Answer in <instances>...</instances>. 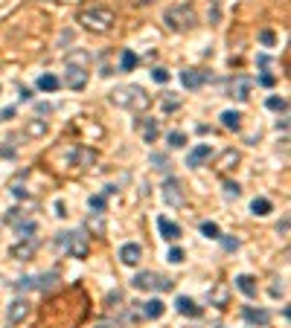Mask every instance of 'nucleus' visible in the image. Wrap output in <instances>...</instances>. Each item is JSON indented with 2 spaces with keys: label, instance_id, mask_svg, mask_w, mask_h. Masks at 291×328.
I'll return each instance as SVG.
<instances>
[{
  "label": "nucleus",
  "instance_id": "nucleus-1",
  "mask_svg": "<svg viewBox=\"0 0 291 328\" xmlns=\"http://www.w3.org/2000/svg\"><path fill=\"white\" fill-rule=\"evenodd\" d=\"M111 102L117 107H126V111L140 114V111H146V107L152 105V96H149L140 84H122V88H117L111 93Z\"/></svg>",
  "mask_w": 291,
  "mask_h": 328
},
{
  "label": "nucleus",
  "instance_id": "nucleus-2",
  "mask_svg": "<svg viewBox=\"0 0 291 328\" xmlns=\"http://www.w3.org/2000/svg\"><path fill=\"white\" fill-rule=\"evenodd\" d=\"M114 20H117V15L111 9H102V6H88L79 12V24L91 32H108L114 27Z\"/></svg>",
  "mask_w": 291,
  "mask_h": 328
},
{
  "label": "nucleus",
  "instance_id": "nucleus-3",
  "mask_svg": "<svg viewBox=\"0 0 291 328\" xmlns=\"http://www.w3.org/2000/svg\"><path fill=\"white\" fill-rule=\"evenodd\" d=\"M163 20H166V27L172 29V32H183V29H192L195 24H198V15H195V9H192V6L181 3V6L166 9L163 12Z\"/></svg>",
  "mask_w": 291,
  "mask_h": 328
},
{
  "label": "nucleus",
  "instance_id": "nucleus-4",
  "mask_svg": "<svg viewBox=\"0 0 291 328\" xmlns=\"http://www.w3.org/2000/svg\"><path fill=\"white\" fill-rule=\"evenodd\" d=\"M131 285H134L137 291H157V293H166L175 288V282L169 276H160V273H155V270H140V273L131 279Z\"/></svg>",
  "mask_w": 291,
  "mask_h": 328
},
{
  "label": "nucleus",
  "instance_id": "nucleus-5",
  "mask_svg": "<svg viewBox=\"0 0 291 328\" xmlns=\"http://www.w3.org/2000/svg\"><path fill=\"white\" fill-rule=\"evenodd\" d=\"M58 244L64 247V253H70L73 258H85L88 250H91V241L85 235V230H67L58 232Z\"/></svg>",
  "mask_w": 291,
  "mask_h": 328
},
{
  "label": "nucleus",
  "instance_id": "nucleus-6",
  "mask_svg": "<svg viewBox=\"0 0 291 328\" xmlns=\"http://www.w3.org/2000/svg\"><path fill=\"white\" fill-rule=\"evenodd\" d=\"M207 81H210V73L195 70V67H190V70L181 73V84H183L186 90H198V88H204Z\"/></svg>",
  "mask_w": 291,
  "mask_h": 328
},
{
  "label": "nucleus",
  "instance_id": "nucleus-7",
  "mask_svg": "<svg viewBox=\"0 0 291 328\" xmlns=\"http://www.w3.org/2000/svg\"><path fill=\"white\" fill-rule=\"evenodd\" d=\"M230 96L239 99V102H247L251 96V88H254V79H247V76H236V79H230Z\"/></svg>",
  "mask_w": 291,
  "mask_h": 328
},
{
  "label": "nucleus",
  "instance_id": "nucleus-8",
  "mask_svg": "<svg viewBox=\"0 0 291 328\" xmlns=\"http://www.w3.org/2000/svg\"><path fill=\"white\" fill-rule=\"evenodd\" d=\"M64 84H67L70 90H82L85 84H88V70H85V67H73V64H67Z\"/></svg>",
  "mask_w": 291,
  "mask_h": 328
},
{
  "label": "nucleus",
  "instance_id": "nucleus-9",
  "mask_svg": "<svg viewBox=\"0 0 291 328\" xmlns=\"http://www.w3.org/2000/svg\"><path fill=\"white\" fill-rule=\"evenodd\" d=\"M140 258H143V247H140V244L128 241V244L119 247V261H122V265L134 267V265H140Z\"/></svg>",
  "mask_w": 291,
  "mask_h": 328
},
{
  "label": "nucleus",
  "instance_id": "nucleus-10",
  "mask_svg": "<svg viewBox=\"0 0 291 328\" xmlns=\"http://www.w3.org/2000/svg\"><path fill=\"white\" fill-rule=\"evenodd\" d=\"M210 154H213V148H210L207 142H198V145L186 154V166H190V169H198V166H204L210 160Z\"/></svg>",
  "mask_w": 291,
  "mask_h": 328
},
{
  "label": "nucleus",
  "instance_id": "nucleus-11",
  "mask_svg": "<svg viewBox=\"0 0 291 328\" xmlns=\"http://www.w3.org/2000/svg\"><path fill=\"white\" fill-rule=\"evenodd\" d=\"M163 201L169 206H183V192H181V183L175 178H169L163 183Z\"/></svg>",
  "mask_w": 291,
  "mask_h": 328
},
{
  "label": "nucleus",
  "instance_id": "nucleus-12",
  "mask_svg": "<svg viewBox=\"0 0 291 328\" xmlns=\"http://www.w3.org/2000/svg\"><path fill=\"white\" fill-rule=\"evenodd\" d=\"M242 317H245V322L259 325V328H265L268 322H271V314H268L265 308H245V311H242Z\"/></svg>",
  "mask_w": 291,
  "mask_h": 328
},
{
  "label": "nucleus",
  "instance_id": "nucleus-13",
  "mask_svg": "<svg viewBox=\"0 0 291 328\" xmlns=\"http://www.w3.org/2000/svg\"><path fill=\"white\" fill-rule=\"evenodd\" d=\"M157 230H160V235H163L166 241H178V238H181V227H178L175 221H169V218H163V215L157 218Z\"/></svg>",
  "mask_w": 291,
  "mask_h": 328
},
{
  "label": "nucleus",
  "instance_id": "nucleus-14",
  "mask_svg": "<svg viewBox=\"0 0 291 328\" xmlns=\"http://www.w3.org/2000/svg\"><path fill=\"white\" fill-rule=\"evenodd\" d=\"M29 317V302L27 299H15L9 305V322H24Z\"/></svg>",
  "mask_w": 291,
  "mask_h": 328
},
{
  "label": "nucleus",
  "instance_id": "nucleus-15",
  "mask_svg": "<svg viewBox=\"0 0 291 328\" xmlns=\"http://www.w3.org/2000/svg\"><path fill=\"white\" fill-rule=\"evenodd\" d=\"M175 308H178V314H183V317H201V308L190 296H178V299H175Z\"/></svg>",
  "mask_w": 291,
  "mask_h": 328
},
{
  "label": "nucleus",
  "instance_id": "nucleus-16",
  "mask_svg": "<svg viewBox=\"0 0 291 328\" xmlns=\"http://www.w3.org/2000/svg\"><path fill=\"white\" fill-rule=\"evenodd\" d=\"M35 247H38L35 238L20 241V244H15V247H12V258H32V256H35Z\"/></svg>",
  "mask_w": 291,
  "mask_h": 328
},
{
  "label": "nucleus",
  "instance_id": "nucleus-17",
  "mask_svg": "<svg viewBox=\"0 0 291 328\" xmlns=\"http://www.w3.org/2000/svg\"><path fill=\"white\" fill-rule=\"evenodd\" d=\"M24 137H32V140L47 137V119H29V122L24 125Z\"/></svg>",
  "mask_w": 291,
  "mask_h": 328
},
{
  "label": "nucleus",
  "instance_id": "nucleus-18",
  "mask_svg": "<svg viewBox=\"0 0 291 328\" xmlns=\"http://www.w3.org/2000/svg\"><path fill=\"white\" fill-rule=\"evenodd\" d=\"M236 288L245 293V296H256V279L254 276H247V273L236 276Z\"/></svg>",
  "mask_w": 291,
  "mask_h": 328
},
{
  "label": "nucleus",
  "instance_id": "nucleus-19",
  "mask_svg": "<svg viewBox=\"0 0 291 328\" xmlns=\"http://www.w3.org/2000/svg\"><path fill=\"white\" fill-rule=\"evenodd\" d=\"M137 64H140V58H137L134 50H122V55H119V70H122V73H131Z\"/></svg>",
  "mask_w": 291,
  "mask_h": 328
},
{
  "label": "nucleus",
  "instance_id": "nucleus-20",
  "mask_svg": "<svg viewBox=\"0 0 291 328\" xmlns=\"http://www.w3.org/2000/svg\"><path fill=\"white\" fill-rule=\"evenodd\" d=\"M55 282H58V273H55V270H50V273H41L35 279V288L47 293V291H53V288H55Z\"/></svg>",
  "mask_w": 291,
  "mask_h": 328
},
{
  "label": "nucleus",
  "instance_id": "nucleus-21",
  "mask_svg": "<svg viewBox=\"0 0 291 328\" xmlns=\"http://www.w3.org/2000/svg\"><path fill=\"white\" fill-rule=\"evenodd\" d=\"M93 160H96V154L88 151V148H76V151H73V163H76V166H82V169L93 166Z\"/></svg>",
  "mask_w": 291,
  "mask_h": 328
},
{
  "label": "nucleus",
  "instance_id": "nucleus-22",
  "mask_svg": "<svg viewBox=\"0 0 291 328\" xmlns=\"http://www.w3.org/2000/svg\"><path fill=\"white\" fill-rule=\"evenodd\" d=\"M143 314H146L149 319H160V317H163V302H160V299L143 302Z\"/></svg>",
  "mask_w": 291,
  "mask_h": 328
},
{
  "label": "nucleus",
  "instance_id": "nucleus-23",
  "mask_svg": "<svg viewBox=\"0 0 291 328\" xmlns=\"http://www.w3.org/2000/svg\"><path fill=\"white\" fill-rule=\"evenodd\" d=\"M61 81L55 79L53 73H44V76H38V90H44V93H55Z\"/></svg>",
  "mask_w": 291,
  "mask_h": 328
},
{
  "label": "nucleus",
  "instance_id": "nucleus-24",
  "mask_svg": "<svg viewBox=\"0 0 291 328\" xmlns=\"http://www.w3.org/2000/svg\"><path fill=\"white\" fill-rule=\"evenodd\" d=\"M221 125L230 128V131H239V128H242V114H239V111H224V114H221Z\"/></svg>",
  "mask_w": 291,
  "mask_h": 328
},
{
  "label": "nucleus",
  "instance_id": "nucleus-25",
  "mask_svg": "<svg viewBox=\"0 0 291 328\" xmlns=\"http://www.w3.org/2000/svg\"><path fill=\"white\" fill-rule=\"evenodd\" d=\"M88 61H91V55L82 53V50H70L67 53V64H73V67H85L88 70Z\"/></svg>",
  "mask_w": 291,
  "mask_h": 328
},
{
  "label": "nucleus",
  "instance_id": "nucleus-26",
  "mask_svg": "<svg viewBox=\"0 0 291 328\" xmlns=\"http://www.w3.org/2000/svg\"><path fill=\"white\" fill-rule=\"evenodd\" d=\"M251 212L259 215V218L268 215V212H271V201H268V198H254V201H251Z\"/></svg>",
  "mask_w": 291,
  "mask_h": 328
},
{
  "label": "nucleus",
  "instance_id": "nucleus-27",
  "mask_svg": "<svg viewBox=\"0 0 291 328\" xmlns=\"http://www.w3.org/2000/svg\"><path fill=\"white\" fill-rule=\"evenodd\" d=\"M35 232H38L35 221H20V224H18V235H20V241L35 238Z\"/></svg>",
  "mask_w": 291,
  "mask_h": 328
},
{
  "label": "nucleus",
  "instance_id": "nucleus-28",
  "mask_svg": "<svg viewBox=\"0 0 291 328\" xmlns=\"http://www.w3.org/2000/svg\"><path fill=\"white\" fill-rule=\"evenodd\" d=\"M143 122V137H146V142H155L157 140V122L155 119H140Z\"/></svg>",
  "mask_w": 291,
  "mask_h": 328
},
{
  "label": "nucleus",
  "instance_id": "nucleus-29",
  "mask_svg": "<svg viewBox=\"0 0 291 328\" xmlns=\"http://www.w3.org/2000/svg\"><path fill=\"white\" fill-rule=\"evenodd\" d=\"M236 163H239V154L233 148H227L224 154H221V160H218V169L224 171V169H230V166H236Z\"/></svg>",
  "mask_w": 291,
  "mask_h": 328
},
{
  "label": "nucleus",
  "instance_id": "nucleus-30",
  "mask_svg": "<svg viewBox=\"0 0 291 328\" xmlns=\"http://www.w3.org/2000/svg\"><path fill=\"white\" fill-rule=\"evenodd\" d=\"M149 163H152L157 171H166V169H169V157H166V154H160V151H152Z\"/></svg>",
  "mask_w": 291,
  "mask_h": 328
},
{
  "label": "nucleus",
  "instance_id": "nucleus-31",
  "mask_svg": "<svg viewBox=\"0 0 291 328\" xmlns=\"http://www.w3.org/2000/svg\"><path fill=\"white\" fill-rule=\"evenodd\" d=\"M201 232H204L207 238H213V241L221 238V230H218V224H213V221H204V224H201Z\"/></svg>",
  "mask_w": 291,
  "mask_h": 328
},
{
  "label": "nucleus",
  "instance_id": "nucleus-32",
  "mask_svg": "<svg viewBox=\"0 0 291 328\" xmlns=\"http://www.w3.org/2000/svg\"><path fill=\"white\" fill-rule=\"evenodd\" d=\"M88 206H91L96 215H102V212H105V206H108V204H105V195H91V198H88Z\"/></svg>",
  "mask_w": 291,
  "mask_h": 328
},
{
  "label": "nucleus",
  "instance_id": "nucleus-33",
  "mask_svg": "<svg viewBox=\"0 0 291 328\" xmlns=\"http://www.w3.org/2000/svg\"><path fill=\"white\" fill-rule=\"evenodd\" d=\"M166 140H169V145H172V148H183V145H186V134H183V131H172Z\"/></svg>",
  "mask_w": 291,
  "mask_h": 328
},
{
  "label": "nucleus",
  "instance_id": "nucleus-34",
  "mask_svg": "<svg viewBox=\"0 0 291 328\" xmlns=\"http://www.w3.org/2000/svg\"><path fill=\"white\" fill-rule=\"evenodd\" d=\"M265 105H268V111H285V107H288V102H285V99L282 96H268V102H265Z\"/></svg>",
  "mask_w": 291,
  "mask_h": 328
},
{
  "label": "nucleus",
  "instance_id": "nucleus-35",
  "mask_svg": "<svg viewBox=\"0 0 291 328\" xmlns=\"http://www.w3.org/2000/svg\"><path fill=\"white\" fill-rule=\"evenodd\" d=\"M210 299L216 302L218 308H224V305H227V291H224V288H216V291H213V296H210Z\"/></svg>",
  "mask_w": 291,
  "mask_h": 328
},
{
  "label": "nucleus",
  "instance_id": "nucleus-36",
  "mask_svg": "<svg viewBox=\"0 0 291 328\" xmlns=\"http://www.w3.org/2000/svg\"><path fill=\"white\" fill-rule=\"evenodd\" d=\"M29 288H35V276H24V279H18V282H15V291H29Z\"/></svg>",
  "mask_w": 291,
  "mask_h": 328
},
{
  "label": "nucleus",
  "instance_id": "nucleus-37",
  "mask_svg": "<svg viewBox=\"0 0 291 328\" xmlns=\"http://www.w3.org/2000/svg\"><path fill=\"white\" fill-rule=\"evenodd\" d=\"M224 195H230V198H239V195H242V189H239V183H233V180H224Z\"/></svg>",
  "mask_w": 291,
  "mask_h": 328
},
{
  "label": "nucleus",
  "instance_id": "nucleus-38",
  "mask_svg": "<svg viewBox=\"0 0 291 328\" xmlns=\"http://www.w3.org/2000/svg\"><path fill=\"white\" fill-rule=\"evenodd\" d=\"M152 79H155L157 84H166V81H169V73H166L163 67H155V70H152Z\"/></svg>",
  "mask_w": 291,
  "mask_h": 328
},
{
  "label": "nucleus",
  "instance_id": "nucleus-39",
  "mask_svg": "<svg viewBox=\"0 0 291 328\" xmlns=\"http://www.w3.org/2000/svg\"><path fill=\"white\" fill-rule=\"evenodd\" d=\"M166 258H169L172 265H181V261H183V250H181V247H172V250H169V256H166Z\"/></svg>",
  "mask_w": 291,
  "mask_h": 328
},
{
  "label": "nucleus",
  "instance_id": "nucleus-40",
  "mask_svg": "<svg viewBox=\"0 0 291 328\" xmlns=\"http://www.w3.org/2000/svg\"><path fill=\"white\" fill-rule=\"evenodd\" d=\"M221 244H224V250H227V253H233V250H239V241L236 238H230V235H221Z\"/></svg>",
  "mask_w": 291,
  "mask_h": 328
},
{
  "label": "nucleus",
  "instance_id": "nucleus-41",
  "mask_svg": "<svg viewBox=\"0 0 291 328\" xmlns=\"http://www.w3.org/2000/svg\"><path fill=\"white\" fill-rule=\"evenodd\" d=\"M259 84H262V88H274V84H277V76H271V73L262 70V76H259Z\"/></svg>",
  "mask_w": 291,
  "mask_h": 328
},
{
  "label": "nucleus",
  "instance_id": "nucleus-42",
  "mask_svg": "<svg viewBox=\"0 0 291 328\" xmlns=\"http://www.w3.org/2000/svg\"><path fill=\"white\" fill-rule=\"evenodd\" d=\"M3 221H6V224H20V209H9Z\"/></svg>",
  "mask_w": 291,
  "mask_h": 328
},
{
  "label": "nucleus",
  "instance_id": "nucleus-43",
  "mask_svg": "<svg viewBox=\"0 0 291 328\" xmlns=\"http://www.w3.org/2000/svg\"><path fill=\"white\" fill-rule=\"evenodd\" d=\"M259 41H262V44H268V47H271V44H274V41H277V35H274L271 29H265L262 35H259Z\"/></svg>",
  "mask_w": 291,
  "mask_h": 328
},
{
  "label": "nucleus",
  "instance_id": "nucleus-44",
  "mask_svg": "<svg viewBox=\"0 0 291 328\" xmlns=\"http://www.w3.org/2000/svg\"><path fill=\"white\" fill-rule=\"evenodd\" d=\"M12 195H15V198H29V192L24 186H12Z\"/></svg>",
  "mask_w": 291,
  "mask_h": 328
},
{
  "label": "nucleus",
  "instance_id": "nucleus-45",
  "mask_svg": "<svg viewBox=\"0 0 291 328\" xmlns=\"http://www.w3.org/2000/svg\"><path fill=\"white\" fill-rule=\"evenodd\" d=\"M35 111H38V114H47V116H50V114H53V105H47V102H41V105H38Z\"/></svg>",
  "mask_w": 291,
  "mask_h": 328
},
{
  "label": "nucleus",
  "instance_id": "nucleus-46",
  "mask_svg": "<svg viewBox=\"0 0 291 328\" xmlns=\"http://www.w3.org/2000/svg\"><path fill=\"white\" fill-rule=\"evenodd\" d=\"M277 232H282V235H285V232H288V218H282V221L277 224Z\"/></svg>",
  "mask_w": 291,
  "mask_h": 328
},
{
  "label": "nucleus",
  "instance_id": "nucleus-47",
  "mask_svg": "<svg viewBox=\"0 0 291 328\" xmlns=\"http://www.w3.org/2000/svg\"><path fill=\"white\" fill-rule=\"evenodd\" d=\"M32 99V90L29 88H20V102H29Z\"/></svg>",
  "mask_w": 291,
  "mask_h": 328
},
{
  "label": "nucleus",
  "instance_id": "nucleus-48",
  "mask_svg": "<svg viewBox=\"0 0 291 328\" xmlns=\"http://www.w3.org/2000/svg\"><path fill=\"white\" fill-rule=\"evenodd\" d=\"M55 212H58V218H64V215H67V212H64V204H61V201L55 204Z\"/></svg>",
  "mask_w": 291,
  "mask_h": 328
},
{
  "label": "nucleus",
  "instance_id": "nucleus-49",
  "mask_svg": "<svg viewBox=\"0 0 291 328\" xmlns=\"http://www.w3.org/2000/svg\"><path fill=\"white\" fill-rule=\"evenodd\" d=\"M137 3H152V0H137Z\"/></svg>",
  "mask_w": 291,
  "mask_h": 328
},
{
  "label": "nucleus",
  "instance_id": "nucleus-50",
  "mask_svg": "<svg viewBox=\"0 0 291 328\" xmlns=\"http://www.w3.org/2000/svg\"><path fill=\"white\" fill-rule=\"evenodd\" d=\"M96 328H111V325H96Z\"/></svg>",
  "mask_w": 291,
  "mask_h": 328
}]
</instances>
